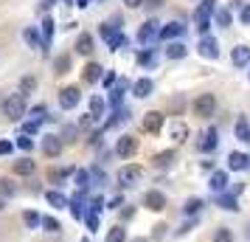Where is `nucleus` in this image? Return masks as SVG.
Listing matches in <instances>:
<instances>
[{
    "instance_id": "1",
    "label": "nucleus",
    "mask_w": 250,
    "mask_h": 242,
    "mask_svg": "<svg viewBox=\"0 0 250 242\" xmlns=\"http://www.w3.org/2000/svg\"><path fill=\"white\" fill-rule=\"evenodd\" d=\"M3 113L9 115V121H20L28 113V96L23 93H12L6 102H3Z\"/></svg>"
},
{
    "instance_id": "2",
    "label": "nucleus",
    "mask_w": 250,
    "mask_h": 242,
    "mask_svg": "<svg viewBox=\"0 0 250 242\" xmlns=\"http://www.w3.org/2000/svg\"><path fill=\"white\" fill-rule=\"evenodd\" d=\"M216 12L214 0H203L200 6H197V12H194V20H197V31L203 37H208V28H211V14Z\"/></svg>"
},
{
    "instance_id": "3",
    "label": "nucleus",
    "mask_w": 250,
    "mask_h": 242,
    "mask_svg": "<svg viewBox=\"0 0 250 242\" xmlns=\"http://www.w3.org/2000/svg\"><path fill=\"white\" fill-rule=\"evenodd\" d=\"M141 175H144V169L138 163H126V166L118 169V183L124 186V189H129V186H135L141 180Z\"/></svg>"
},
{
    "instance_id": "4",
    "label": "nucleus",
    "mask_w": 250,
    "mask_h": 242,
    "mask_svg": "<svg viewBox=\"0 0 250 242\" xmlns=\"http://www.w3.org/2000/svg\"><path fill=\"white\" fill-rule=\"evenodd\" d=\"M79 99H82V93H79L76 85H68V88L59 90V107H62V110H73V107L79 104Z\"/></svg>"
},
{
    "instance_id": "5",
    "label": "nucleus",
    "mask_w": 250,
    "mask_h": 242,
    "mask_svg": "<svg viewBox=\"0 0 250 242\" xmlns=\"http://www.w3.org/2000/svg\"><path fill=\"white\" fill-rule=\"evenodd\" d=\"M214 107H216L214 93H203V96L194 102V115H200V118H208V115H214Z\"/></svg>"
},
{
    "instance_id": "6",
    "label": "nucleus",
    "mask_w": 250,
    "mask_h": 242,
    "mask_svg": "<svg viewBox=\"0 0 250 242\" xmlns=\"http://www.w3.org/2000/svg\"><path fill=\"white\" fill-rule=\"evenodd\" d=\"M141 127H144V132H149V135H158L160 127H163V113H158V110L146 113L144 121H141Z\"/></svg>"
},
{
    "instance_id": "7",
    "label": "nucleus",
    "mask_w": 250,
    "mask_h": 242,
    "mask_svg": "<svg viewBox=\"0 0 250 242\" xmlns=\"http://www.w3.org/2000/svg\"><path fill=\"white\" fill-rule=\"evenodd\" d=\"M115 152H118L121 158H132V155L138 152V138H132V135H121L118 144H115Z\"/></svg>"
},
{
    "instance_id": "8",
    "label": "nucleus",
    "mask_w": 250,
    "mask_h": 242,
    "mask_svg": "<svg viewBox=\"0 0 250 242\" xmlns=\"http://www.w3.org/2000/svg\"><path fill=\"white\" fill-rule=\"evenodd\" d=\"M144 206H146L149 211H163V208H166V195L158 192V189H155V192H146V195H144Z\"/></svg>"
},
{
    "instance_id": "9",
    "label": "nucleus",
    "mask_w": 250,
    "mask_h": 242,
    "mask_svg": "<svg viewBox=\"0 0 250 242\" xmlns=\"http://www.w3.org/2000/svg\"><path fill=\"white\" fill-rule=\"evenodd\" d=\"M158 31H160L158 20H146V23L141 25V31H138V43H141V45H149V43L158 37Z\"/></svg>"
},
{
    "instance_id": "10",
    "label": "nucleus",
    "mask_w": 250,
    "mask_h": 242,
    "mask_svg": "<svg viewBox=\"0 0 250 242\" xmlns=\"http://www.w3.org/2000/svg\"><path fill=\"white\" fill-rule=\"evenodd\" d=\"M186 34V25L180 23V20H174V23H166L163 28L158 31V37L160 40H177V37H183Z\"/></svg>"
},
{
    "instance_id": "11",
    "label": "nucleus",
    "mask_w": 250,
    "mask_h": 242,
    "mask_svg": "<svg viewBox=\"0 0 250 242\" xmlns=\"http://www.w3.org/2000/svg\"><path fill=\"white\" fill-rule=\"evenodd\" d=\"M216 144H219V138H216V130H205L203 135H200V141H197V147H200V152H214Z\"/></svg>"
},
{
    "instance_id": "12",
    "label": "nucleus",
    "mask_w": 250,
    "mask_h": 242,
    "mask_svg": "<svg viewBox=\"0 0 250 242\" xmlns=\"http://www.w3.org/2000/svg\"><path fill=\"white\" fill-rule=\"evenodd\" d=\"M104 76V68L99 65V62H87L84 68H82V79L87 82V85H93V82H99Z\"/></svg>"
},
{
    "instance_id": "13",
    "label": "nucleus",
    "mask_w": 250,
    "mask_h": 242,
    "mask_svg": "<svg viewBox=\"0 0 250 242\" xmlns=\"http://www.w3.org/2000/svg\"><path fill=\"white\" fill-rule=\"evenodd\" d=\"M200 57H205V59L219 57V45H216L214 37H203V40H200Z\"/></svg>"
},
{
    "instance_id": "14",
    "label": "nucleus",
    "mask_w": 250,
    "mask_h": 242,
    "mask_svg": "<svg viewBox=\"0 0 250 242\" xmlns=\"http://www.w3.org/2000/svg\"><path fill=\"white\" fill-rule=\"evenodd\" d=\"M42 152H45L48 158H59V152H62L59 135H45V138H42Z\"/></svg>"
},
{
    "instance_id": "15",
    "label": "nucleus",
    "mask_w": 250,
    "mask_h": 242,
    "mask_svg": "<svg viewBox=\"0 0 250 242\" xmlns=\"http://www.w3.org/2000/svg\"><path fill=\"white\" fill-rule=\"evenodd\" d=\"M230 62H233L236 68H248V62H250V48H248V45H236V48H233V54H230Z\"/></svg>"
},
{
    "instance_id": "16",
    "label": "nucleus",
    "mask_w": 250,
    "mask_h": 242,
    "mask_svg": "<svg viewBox=\"0 0 250 242\" xmlns=\"http://www.w3.org/2000/svg\"><path fill=\"white\" fill-rule=\"evenodd\" d=\"M54 17L51 14H45V20H42V48L40 51H45L48 54V48H51V37H54Z\"/></svg>"
},
{
    "instance_id": "17",
    "label": "nucleus",
    "mask_w": 250,
    "mask_h": 242,
    "mask_svg": "<svg viewBox=\"0 0 250 242\" xmlns=\"http://www.w3.org/2000/svg\"><path fill=\"white\" fill-rule=\"evenodd\" d=\"M73 48H76V54H82V57H90V54H93V37L87 34V31H84V34H79Z\"/></svg>"
},
{
    "instance_id": "18",
    "label": "nucleus",
    "mask_w": 250,
    "mask_h": 242,
    "mask_svg": "<svg viewBox=\"0 0 250 242\" xmlns=\"http://www.w3.org/2000/svg\"><path fill=\"white\" fill-rule=\"evenodd\" d=\"M152 90H155V82L152 79H138L135 85H132V93H135L138 99H149Z\"/></svg>"
},
{
    "instance_id": "19",
    "label": "nucleus",
    "mask_w": 250,
    "mask_h": 242,
    "mask_svg": "<svg viewBox=\"0 0 250 242\" xmlns=\"http://www.w3.org/2000/svg\"><path fill=\"white\" fill-rule=\"evenodd\" d=\"M45 203H51L54 208H68V197L62 195V192H45Z\"/></svg>"
},
{
    "instance_id": "20",
    "label": "nucleus",
    "mask_w": 250,
    "mask_h": 242,
    "mask_svg": "<svg viewBox=\"0 0 250 242\" xmlns=\"http://www.w3.org/2000/svg\"><path fill=\"white\" fill-rule=\"evenodd\" d=\"M228 166H230L233 172L245 169V166H248V155H242V152H230V155H228Z\"/></svg>"
},
{
    "instance_id": "21",
    "label": "nucleus",
    "mask_w": 250,
    "mask_h": 242,
    "mask_svg": "<svg viewBox=\"0 0 250 242\" xmlns=\"http://www.w3.org/2000/svg\"><path fill=\"white\" fill-rule=\"evenodd\" d=\"M171 161H174V150H166V152H158L155 155V166L158 169H169Z\"/></svg>"
},
{
    "instance_id": "22",
    "label": "nucleus",
    "mask_w": 250,
    "mask_h": 242,
    "mask_svg": "<svg viewBox=\"0 0 250 242\" xmlns=\"http://www.w3.org/2000/svg\"><path fill=\"white\" fill-rule=\"evenodd\" d=\"M68 70H70V57L68 54H59V57L54 59V73L62 76V73H68Z\"/></svg>"
},
{
    "instance_id": "23",
    "label": "nucleus",
    "mask_w": 250,
    "mask_h": 242,
    "mask_svg": "<svg viewBox=\"0 0 250 242\" xmlns=\"http://www.w3.org/2000/svg\"><path fill=\"white\" fill-rule=\"evenodd\" d=\"M73 172H76L73 166H65V169H54V172L48 175V177H51V183H65V180H68Z\"/></svg>"
},
{
    "instance_id": "24",
    "label": "nucleus",
    "mask_w": 250,
    "mask_h": 242,
    "mask_svg": "<svg viewBox=\"0 0 250 242\" xmlns=\"http://www.w3.org/2000/svg\"><path fill=\"white\" fill-rule=\"evenodd\" d=\"M216 206L225 208V211H239L236 197H233V195H219V197H216Z\"/></svg>"
},
{
    "instance_id": "25",
    "label": "nucleus",
    "mask_w": 250,
    "mask_h": 242,
    "mask_svg": "<svg viewBox=\"0 0 250 242\" xmlns=\"http://www.w3.org/2000/svg\"><path fill=\"white\" fill-rule=\"evenodd\" d=\"M236 138L239 141H250V124H248L245 115H239V121H236Z\"/></svg>"
},
{
    "instance_id": "26",
    "label": "nucleus",
    "mask_w": 250,
    "mask_h": 242,
    "mask_svg": "<svg viewBox=\"0 0 250 242\" xmlns=\"http://www.w3.org/2000/svg\"><path fill=\"white\" fill-rule=\"evenodd\" d=\"M186 54H188V48L183 45V43H171V45L166 48V57L169 59H183Z\"/></svg>"
},
{
    "instance_id": "27",
    "label": "nucleus",
    "mask_w": 250,
    "mask_h": 242,
    "mask_svg": "<svg viewBox=\"0 0 250 242\" xmlns=\"http://www.w3.org/2000/svg\"><path fill=\"white\" fill-rule=\"evenodd\" d=\"M211 189H214V192H225V186H228V175L225 172H214L211 175Z\"/></svg>"
},
{
    "instance_id": "28",
    "label": "nucleus",
    "mask_w": 250,
    "mask_h": 242,
    "mask_svg": "<svg viewBox=\"0 0 250 242\" xmlns=\"http://www.w3.org/2000/svg\"><path fill=\"white\" fill-rule=\"evenodd\" d=\"M87 115H90L93 121H99V118L104 115V102L99 99V96H93V99H90V113H87Z\"/></svg>"
},
{
    "instance_id": "29",
    "label": "nucleus",
    "mask_w": 250,
    "mask_h": 242,
    "mask_svg": "<svg viewBox=\"0 0 250 242\" xmlns=\"http://www.w3.org/2000/svg\"><path fill=\"white\" fill-rule=\"evenodd\" d=\"M124 90H126V82L121 79V82H118V88H115V90L110 93V104H113L115 110L121 107V99H124Z\"/></svg>"
},
{
    "instance_id": "30",
    "label": "nucleus",
    "mask_w": 250,
    "mask_h": 242,
    "mask_svg": "<svg viewBox=\"0 0 250 242\" xmlns=\"http://www.w3.org/2000/svg\"><path fill=\"white\" fill-rule=\"evenodd\" d=\"M28 115H31V121H42V118H48V104H34L31 110H28Z\"/></svg>"
},
{
    "instance_id": "31",
    "label": "nucleus",
    "mask_w": 250,
    "mask_h": 242,
    "mask_svg": "<svg viewBox=\"0 0 250 242\" xmlns=\"http://www.w3.org/2000/svg\"><path fill=\"white\" fill-rule=\"evenodd\" d=\"M171 138L177 141V144H183V141L188 138V127H186V124H183V121H177V124H174V127H171Z\"/></svg>"
},
{
    "instance_id": "32",
    "label": "nucleus",
    "mask_w": 250,
    "mask_h": 242,
    "mask_svg": "<svg viewBox=\"0 0 250 242\" xmlns=\"http://www.w3.org/2000/svg\"><path fill=\"white\" fill-rule=\"evenodd\" d=\"M14 172H17V175H31V172H34V161H28V158L14 161Z\"/></svg>"
},
{
    "instance_id": "33",
    "label": "nucleus",
    "mask_w": 250,
    "mask_h": 242,
    "mask_svg": "<svg viewBox=\"0 0 250 242\" xmlns=\"http://www.w3.org/2000/svg\"><path fill=\"white\" fill-rule=\"evenodd\" d=\"M107 242H126L124 225H115V228H110V234H107Z\"/></svg>"
},
{
    "instance_id": "34",
    "label": "nucleus",
    "mask_w": 250,
    "mask_h": 242,
    "mask_svg": "<svg viewBox=\"0 0 250 242\" xmlns=\"http://www.w3.org/2000/svg\"><path fill=\"white\" fill-rule=\"evenodd\" d=\"M34 88H37V79H34V76H23V79H20V93H23V96L34 93Z\"/></svg>"
},
{
    "instance_id": "35",
    "label": "nucleus",
    "mask_w": 250,
    "mask_h": 242,
    "mask_svg": "<svg viewBox=\"0 0 250 242\" xmlns=\"http://www.w3.org/2000/svg\"><path fill=\"white\" fill-rule=\"evenodd\" d=\"M40 214H37V211H23V222L25 225H28V228H40Z\"/></svg>"
},
{
    "instance_id": "36",
    "label": "nucleus",
    "mask_w": 250,
    "mask_h": 242,
    "mask_svg": "<svg viewBox=\"0 0 250 242\" xmlns=\"http://www.w3.org/2000/svg\"><path fill=\"white\" fill-rule=\"evenodd\" d=\"M76 186H79V192H84V189L90 186V172H87V169H79V172H76Z\"/></svg>"
},
{
    "instance_id": "37",
    "label": "nucleus",
    "mask_w": 250,
    "mask_h": 242,
    "mask_svg": "<svg viewBox=\"0 0 250 242\" xmlns=\"http://www.w3.org/2000/svg\"><path fill=\"white\" fill-rule=\"evenodd\" d=\"M200 208H203V200H200V197H191V200H186L183 211H186V214H197Z\"/></svg>"
},
{
    "instance_id": "38",
    "label": "nucleus",
    "mask_w": 250,
    "mask_h": 242,
    "mask_svg": "<svg viewBox=\"0 0 250 242\" xmlns=\"http://www.w3.org/2000/svg\"><path fill=\"white\" fill-rule=\"evenodd\" d=\"M211 242H236V240H233V234H230L228 228H216L214 231V240H211Z\"/></svg>"
},
{
    "instance_id": "39",
    "label": "nucleus",
    "mask_w": 250,
    "mask_h": 242,
    "mask_svg": "<svg viewBox=\"0 0 250 242\" xmlns=\"http://www.w3.org/2000/svg\"><path fill=\"white\" fill-rule=\"evenodd\" d=\"M17 189H14L12 180H6V177H0V197H12Z\"/></svg>"
},
{
    "instance_id": "40",
    "label": "nucleus",
    "mask_w": 250,
    "mask_h": 242,
    "mask_svg": "<svg viewBox=\"0 0 250 242\" xmlns=\"http://www.w3.org/2000/svg\"><path fill=\"white\" fill-rule=\"evenodd\" d=\"M25 40H28L31 48H42V40H40V34H37L34 28H25Z\"/></svg>"
},
{
    "instance_id": "41",
    "label": "nucleus",
    "mask_w": 250,
    "mask_h": 242,
    "mask_svg": "<svg viewBox=\"0 0 250 242\" xmlns=\"http://www.w3.org/2000/svg\"><path fill=\"white\" fill-rule=\"evenodd\" d=\"M76 130H79V127H73V124H70V127H65V130H62V135H59V141H62V144H65V141H68V144H73V141H76Z\"/></svg>"
},
{
    "instance_id": "42",
    "label": "nucleus",
    "mask_w": 250,
    "mask_h": 242,
    "mask_svg": "<svg viewBox=\"0 0 250 242\" xmlns=\"http://www.w3.org/2000/svg\"><path fill=\"white\" fill-rule=\"evenodd\" d=\"M40 225H42L45 231H51V234H57V231H59V220H54V217H42V220H40Z\"/></svg>"
},
{
    "instance_id": "43",
    "label": "nucleus",
    "mask_w": 250,
    "mask_h": 242,
    "mask_svg": "<svg viewBox=\"0 0 250 242\" xmlns=\"http://www.w3.org/2000/svg\"><path fill=\"white\" fill-rule=\"evenodd\" d=\"M152 62H155V54H152V51H141V54H138V65H152Z\"/></svg>"
},
{
    "instance_id": "44",
    "label": "nucleus",
    "mask_w": 250,
    "mask_h": 242,
    "mask_svg": "<svg viewBox=\"0 0 250 242\" xmlns=\"http://www.w3.org/2000/svg\"><path fill=\"white\" fill-rule=\"evenodd\" d=\"M17 150L31 152V150H34V141H31V138H25V135H20V138H17Z\"/></svg>"
},
{
    "instance_id": "45",
    "label": "nucleus",
    "mask_w": 250,
    "mask_h": 242,
    "mask_svg": "<svg viewBox=\"0 0 250 242\" xmlns=\"http://www.w3.org/2000/svg\"><path fill=\"white\" fill-rule=\"evenodd\" d=\"M84 220H87V228H90V231H99V214L87 211V214H84Z\"/></svg>"
},
{
    "instance_id": "46",
    "label": "nucleus",
    "mask_w": 250,
    "mask_h": 242,
    "mask_svg": "<svg viewBox=\"0 0 250 242\" xmlns=\"http://www.w3.org/2000/svg\"><path fill=\"white\" fill-rule=\"evenodd\" d=\"M37 130H40V124H37V121H25V124H23V132H20V135H34Z\"/></svg>"
},
{
    "instance_id": "47",
    "label": "nucleus",
    "mask_w": 250,
    "mask_h": 242,
    "mask_svg": "<svg viewBox=\"0 0 250 242\" xmlns=\"http://www.w3.org/2000/svg\"><path fill=\"white\" fill-rule=\"evenodd\" d=\"M216 23L222 25V28H228L230 25V12H216Z\"/></svg>"
},
{
    "instance_id": "48",
    "label": "nucleus",
    "mask_w": 250,
    "mask_h": 242,
    "mask_svg": "<svg viewBox=\"0 0 250 242\" xmlns=\"http://www.w3.org/2000/svg\"><path fill=\"white\" fill-rule=\"evenodd\" d=\"M102 208H104V200H102V197H93V200H90V211H93V214H99Z\"/></svg>"
},
{
    "instance_id": "49",
    "label": "nucleus",
    "mask_w": 250,
    "mask_h": 242,
    "mask_svg": "<svg viewBox=\"0 0 250 242\" xmlns=\"http://www.w3.org/2000/svg\"><path fill=\"white\" fill-rule=\"evenodd\" d=\"M239 20H242V25H250V6H242V12H239Z\"/></svg>"
},
{
    "instance_id": "50",
    "label": "nucleus",
    "mask_w": 250,
    "mask_h": 242,
    "mask_svg": "<svg viewBox=\"0 0 250 242\" xmlns=\"http://www.w3.org/2000/svg\"><path fill=\"white\" fill-rule=\"evenodd\" d=\"M102 82H104V88H113V85H115V73H113V70H107V73L102 76Z\"/></svg>"
},
{
    "instance_id": "51",
    "label": "nucleus",
    "mask_w": 250,
    "mask_h": 242,
    "mask_svg": "<svg viewBox=\"0 0 250 242\" xmlns=\"http://www.w3.org/2000/svg\"><path fill=\"white\" fill-rule=\"evenodd\" d=\"M54 3H57V0H40V12L48 14L51 9H54Z\"/></svg>"
},
{
    "instance_id": "52",
    "label": "nucleus",
    "mask_w": 250,
    "mask_h": 242,
    "mask_svg": "<svg viewBox=\"0 0 250 242\" xmlns=\"http://www.w3.org/2000/svg\"><path fill=\"white\" fill-rule=\"evenodd\" d=\"M132 217H135V208H132V206L121 208V220H132Z\"/></svg>"
},
{
    "instance_id": "53",
    "label": "nucleus",
    "mask_w": 250,
    "mask_h": 242,
    "mask_svg": "<svg viewBox=\"0 0 250 242\" xmlns=\"http://www.w3.org/2000/svg\"><path fill=\"white\" fill-rule=\"evenodd\" d=\"M12 150H14V147L9 144V141H0V155H9Z\"/></svg>"
},
{
    "instance_id": "54",
    "label": "nucleus",
    "mask_w": 250,
    "mask_h": 242,
    "mask_svg": "<svg viewBox=\"0 0 250 242\" xmlns=\"http://www.w3.org/2000/svg\"><path fill=\"white\" fill-rule=\"evenodd\" d=\"M194 225H197V222H194V220H188V222H186V225H183V228H177V234H188V231H191Z\"/></svg>"
},
{
    "instance_id": "55",
    "label": "nucleus",
    "mask_w": 250,
    "mask_h": 242,
    "mask_svg": "<svg viewBox=\"0 0 250 242\" xmlns=\"http://www.w3.org/2000/svg\"><path fill=\"white\" fill-rule=\"evenodd\" d=\"M118 206H124V197L118 195V197H113V200H110V208H118Z\"/></svg>"
},
{
    "instance_id": "56",
    "label": "nucleus",
    "mask_w": 250,
    "mask_h": 242,
    "mask_svg": "<svg viewBox=\"0 0 250 242\" xmlns=\"http://www.w3.org/2000/svg\"><path fill=\"white\" fill-rule=\"evenodd\" d=\"M163 231H166V225L160 222V225H155V234H152V237H155V240H160V237H163Z\"/></svg>"
},
{
    "instance_id": "57",
    "label": "nucleus",
    "mask_w": 250,
    "mask_h": 242,
    "mask_svg": "<svg viewBox=\"0 0 250 242\" xmlns=\"http://www.w3.org/2000/svg\"><path fill=\"white\" fill-rule=\"evenodd\" d=\"M160 3H163V0H144V6H149V9H158Z\"/></svg>"
},
{
    "instance_id": "58",
    "label": "nucleus",
    "mask_w": 250,
    "mask_h": 242,
    "mask_svg": "<svg viewBox=\"0 0 250 242\" xmlns=\"http://www.w3.org/2000/svg\"><path fill=\"white\" fill-rule=\"evenodd\" d=\"M126 6H129V9H138V6H144V0H124Z\"/></svg>"
},
{
    "instance_id": "59",
    "label": "nucleus",
    "mask_w": 250,
    "mask_h": 242,
    "mask_svg": "<svg viewBox=\"0 0 250 242\" xmlns=\"http://www.w3.org/2000/svg\"><path fill=\"white\" fill-rule=\"evenodd\" d=\"M90 124H93V118H90V115H84V118L79 121V127H90Z\"/></svg>"
},
{
    "instance_id": "60",
    "label": "nucleus",
    "mask_w": 250,
    "mask_h": 242,
    "mask_svg": "<svg viewBox=\"0 0 250 242\" xmlns=\"http://www.w3.org/2000/svg\"><path fill=\"white\" fill-rule=\"evenodd\" d=\"M76 6H79V9H87V6H90V0H76Z\"/></svg>"
},
{
    "instance_id": "61",
    "label": "nucleus",
    "mask_w": 250,
    "mask_h": 242,
    "mask_svg": "<svg viewBox=\"0 0 250 242\" xmlns=\"http://www.w3.org/2000/svg\"><path fill=\"white\" fill-rule=\"evenodd\" d=\"M3 208H6V203H3V197H0V211H3Z\"/></svg>"
},
{
    "instance_id": "62",
    "label": "nucleus",
    "mask_w": 250,
    "mask_h": 242,
    "mask_svg": "<svg viewBox=\"0 0 250 242\" xmlns=\"http://www.w3.org/2000/svg\"><path fill=\"white\" fill-rule=\"evenodd\" d=\"M135 242H146V240H135Z\"/></svg>"
},
{
    "instance_id": "63",
    "label": "nucleus",
    "mask_w": 250,
    "mask_h": 242,
    "mask_svg": "<svg viewBox=\"0 0 250 242\" xmlns=\"http://www.w3.org/2000/svg\"><path fill=\"white\" fill-rule=\"evenodd\" d=\"M248 166H250V158H248Z\"/></svg>"
},
{
    "instance_id": "64",
    "label": "nucleus",
    "mask_w": 250,
    "mask_h": 242,
    "mask_svg": "<svg viewBox=\"0 0 250 242\" xmlns=\"http://www.w3.org/2000/svg\"><path fill=\"white\" fill-rule=\"evenodd\" d=\"M65 3H70V0H65Z\"/></svg>"
}]
</instances>
